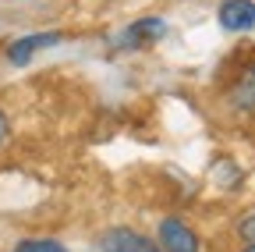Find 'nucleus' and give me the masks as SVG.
<instances>
[{"label": "nucleus", "mask_w": 255, "mask_h": 252, "mask_svg": "<svg viewBox=\"0 0 255 252\" xmlns=\"http://www.w3.org/2000/svg\"><path fill=\"white\" fill-rule=\"evenodd\" d=\"M96 249L100 252H163L152 235H142L135 228H107L96 238Z\"/></svg>", "instance_id": "obj_1"}, {"label": "nucleus", "mask_w": 255, "mask_h": 252, "mask_svg": "<svg viewBox=\"0 0 255 252\" xmlns=\"http://www.w3.org/2000/svg\"><path fill=\"white\" fill-rule=\"evenodd\" d=\"M167 36V21L163 18H138V21H131L128 28H121V32L114 36V50H142V46H149V43H156V39H163Z\"/></svg>", "instance_id": "obj_2"}, {"label": "nucleus", "mask_w": 255, "mask_h": 252, "mask_svg": "<svg viewBox=\"0 0 255 252\" xmlns=\"http://www.w3.org/2000/svg\"><path fill=\"white\" fill-rule=\"evenodd\" d=\"M57 43H64V32H28V36L11 39V43L4 46V57H7V64L25 68L39 50H50V46H57Z\"/></svg>", "instance_id": "obj_3"}, {"label": "nucleus", "mask_w": 255, "mask_h": 252, "mask_svg": "<svg viewBox=\"0 0 255 252\" xmlns=\"http://www.w3.org/2000/svg\"><path fill=\"white\" fill-rule=\"evenodd\" d=\"M156 245L163 252H199V235L181 217H163L156 228Z\"/></svg>", "instance_id": "obj_4"}, {"label": "nucleus", "mask_w": 255, "mask_h": 252, "mask_svg": "<svg viewBox=\"0 0 255 252\" xmlns=\"http://www.w3.org/2000/svg\"><path fill=\"white\" fill-rule=\"evenodd\" d=\"M227 107L238 114H255V60H248L227 85Z\"/></svg>", "instance_id": "obj_5"}, {"label": "nucleus", "mask_w": 255, "mask_h": 252, "mask_svg": "<svg viewBox=\"0 0 255 252\" xmlns=\"http://www.w3.org/2000/svg\"><path fill=\"white\" fill-rule=\"evenodd\" d=\"M216 18L227 32H252L255 28V0H223Z\"/></svg>", "instance_id": "obj_6"}, {"label": "nucleus", "mask_w": 255, "mask_h": 252, "mask_svg": "<svg viewBox=\"0 0 255 252\" xmlns=\"http://www.w3.org/2000/svg\"><path fill=\"white\" fill-rule=\"evenodd\" d=\"M11 252H68V245H60L57 238H25Z\"/></svg>", "instance_id": "obj_7"}, {"label": "nucleus", "mask_w": 255, "mask_h": 252, "mask_svg": "<svg viewBox=\"0 0 255 252\" xmlns=\"http://www.w3.org/2000/svg\"><path fill=\"white\" fill-rule=\"evenodd\" d=\"M213 174H216V181H220L223 188H234V185L241 181V171H238L231 160H220V164L213 167Z\"/></svg>", "instance_id": "obj_8"}, {"label": "nucleus", "mask_w": 255, "mask_h": 252, "mask_svg": "<svg viewBox=\"0 0 255 252\" xmlns=\"http://www.w3.org/2000/svg\"><path fill=\"white\" fill-rule=\"evenodd\" d=\"M238 238L245 245H255V213H248V217L238 220Z\"/></svg>", "instance_id": "obj_9"}, {"label": "nucleus", "mask_w": 255, "mask_h": 252, "mask_svg": "<svg viewBox=\"0 0 255 252\" xmlns=\"http://www.w3.org/2000/svg\"><path fill=\"white\" fill-rule=\"evenodd\" d=\"M11 139V117L4 114V110H0V146H4Z\"/></svg>", "instance_id": "obj_10"}, {"label": "nucleus", "mask_w": 255, "mask_h": 252, "mask_svg": "<svg viewBox=\"0 0 255 252\" xmlns=\"http://www.w3.org/2000/svg\"><path fill=\"white\" fill-rule=\"evenodd\" d=\"M241 252H255V245H245V249H241Z\"/></svg>", "instance_id": "obj_11"}]
</instances>
